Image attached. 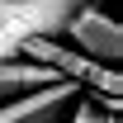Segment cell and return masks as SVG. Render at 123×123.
I'll return each mask as SVG.
<instances>
[{
	"label": "cell",
	"instance_id": "5b68a950",
	"mask_svg": "<svg viewBox=\"0 0 123 123\" xmlns=\"http://www.w3.org/2000/svg\"><path fill=\"white\" fill-rule=\"evenodd\" d=\"M52 80H62L52 66H43V62L33 57H0V99H10V95H24V90H38V85H52Z\"/></svg>",
	"mask_w": 123,
	"mask_h": 123
},
{
	"label": "cell",
	"instance_id": "52a82bcc",
	"mask_svg": "<svg viewBox=\"0 0 123 123\" xmlns=\"http://www.w3.org/2000/svg\"><path fill=\"white\" fill-rule=\"evenodd\" d=\"M52 123H62V118H52Z\"/></svg>",
	"mask_w": 123,
	"mask_h": 123
},
{
	"label": "cell",
	"instance_id": "7a4b0ae2",
	"mask_svg": "<svg viewBox=\"0 0 123 123\" xmlns=\"http://www.w3.org/2000/svg\"><path fill=\"white\" fill-rule=\"evenodd\" d=\"M19 47H24V57L43 62V66H52L57 76L76 80V85H90V90H99V95H118V90H123L118 66L95 62V57H85V52H76V47H62L57 38H24Z\"/></svg>",
	"mask_w": 123,
	"mask_h": 123
},
{
	"label": "cell",
	"instance_id": "6da1fadb",
	"mask_svg": "<svg viewBox=\"0 0 123 123\" xmlns=\"http://www.w3.org/2000/svg\"><path fill=\"white\" fill-rule=\"evenodd\" d=\"M90 0H0V57H14L24 38H62V24Z\"/></svg>",
	"mask_w": 123,
	"mask_h": 123
},
{
	"label": "cell",
	"instance_id": "277c9868",
	"mask_svg": "<svg viewBox=\"0 0 123 123\" xmlns=\"http://www.w3.org/2000/svg\"><path fill=\"white\" fill-rule=\"evenodd\" d=\"M80 99V85L76 80H52V85H38V90H24V95H10L0 104V123H52L62 118L66 109Z\"/></svg>",
	"mask_w": 123,
	"mask_h": 123
},
{
	"label": "cell",
	"instance_id": "3957f363",
	"mask_svg": "<svg viewBox=\"0 0 123 123\" xmlns=\"http://www.w3.org/2000/svg\"><path fill=\"white\" fill-rule=\"evenodd\" d=\"M62 38H71L76 52H85L95 62H109V66H118V57H123V29L114 14L99 10V0L76 5L66 14V24H62Z\"/></svg>",
	"mask_w": 123,
	"mask_h": 123
},
{
	"label": "cell",
	"instance_id": "8992f818",
	"mask_svg": "<svg viewBox=\"0 0 123 123\" xmlns=\"http://www.w3.org/2000/svg\"><path fill=\"white\" fill-rule=\"evenodd\" d=\"M76 123H114V114H99V109L80 104V109H76Z\"/></svg>",
	"mask_w": 123,
	"mask_h": 123
}]
</instances>
